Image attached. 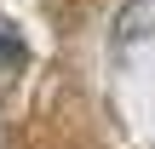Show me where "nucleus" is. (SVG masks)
<instances>
[{
    "instance_id": "f257e3e1",
    "label": "nucleus",
    "mask_w": 155,
    "mask_h": 149,
    "mask_svg": "<svg viewBox=\"0 0 155 149\" xmlns=\"http://www.w3.org/2000/svg\"><path fill=\"white\" fill-rule=\"evenodd\" d=\"M0 63H23V40L17 34H0Z\"/></svg>"
}]
</instances>
